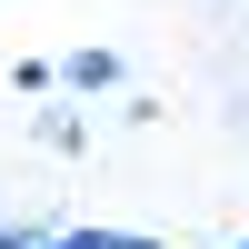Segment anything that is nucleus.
<instances>
[{
    "label": "nucleus",
    "mask_w": 249,
    "mask_h": 249,
    "mask_svg": "<svg viewBox=\"0 0 249 249\" xmlns=\"http://www.w3.org/2000/svg\"><path fill=\"white\" fill-rule=\"evenodd\" d=\"M130 90V70H120V50H100V40H80V50H60V100H120Z\"/></svg>",
    "instance_id": "f257e3e1"
},
{
    "label": "nucleus",
    "mask_w": 249,
    "mask_h": 249,
    "mask_svg": "<svg viewBox=\"0 0 249 249\" xmlns=\"http://www.w3.org/2000/svg\"><path fill=\"white\" fill-rule=\"evenodd\" d=\"M30 140L50 160H90V110H80V100H40V110H30Z\"/></svg>",
    "instance_id": "f03ea898"
},
{
    "label": "nucleus",
    "mask_w": 249,
    "mask_h": 249,
    "mask_svg": "<svg viewBox=\"0 0 249 249\" xmlns=\"http://www.w3.org/2000/svg\"><path fill=\"white\" fill-rule=\"evenodd\" d=\"M50 249H150V230H50Z\"/></svg>",
    "instance_id": "7ed1b4c3"
},
{
    "label": "nucleus",
    "mask_w": 249,
    "mask_h": 249,
    "mask_svg": "<svg viewBox=\"0 0 249 249\" xmlns=\"http://www.w3.org/2000/svg\"><path fill=\"white\" fill-rule=\"evenodd\" d=\"M10 90H20V100H60V60H20Z\"/></svg>",
    "instance_id": "20e7f679"
},
{
    "label": "nucleus",
    "mask_w": 249,
    "mask_h": 249,
    "mask_svg": "<svg viewBox=\"0 0 249 249\" xmlns=\"http://www.w3.org/2000/svg\"><path fill=\"white\" fill-rule=\"evenodd\" d=\"M110 110H120V120H130V130H150V120H160V110H170V100H150V90H120V100H110Z\"/></svg>",
    "instance_id": "39448f33"
},
{
    "label": "nucleus",
    "mask_w": 249,
    "mask_h": 249,
    "mask_svg": "<svg viewBox=\"0 0 249 249\" xmlns=\"http://www.w3.org/2000/svg\"><path fill=\"white\" fill-rule=\"evenodd\" d=\"M0 249H50V219H0Z\"/></svg>",
    "instance_id": "423d86ee"
},
{
    "label": "nucleus",
    "mask_w": 249,
    "mask_h": 249,
    "mask_svg": "<svg viewBox=\"0 0 249 249\" xmlns=\"http://www.w3.org/2000/svg\"><path fill=\"white\" fill-rule=\"evenodd\" d=\"M230 249H249V230H239V239H230Z\"/></svg>",
    "instance_id": "0eeeda50"
}]
</instances>
